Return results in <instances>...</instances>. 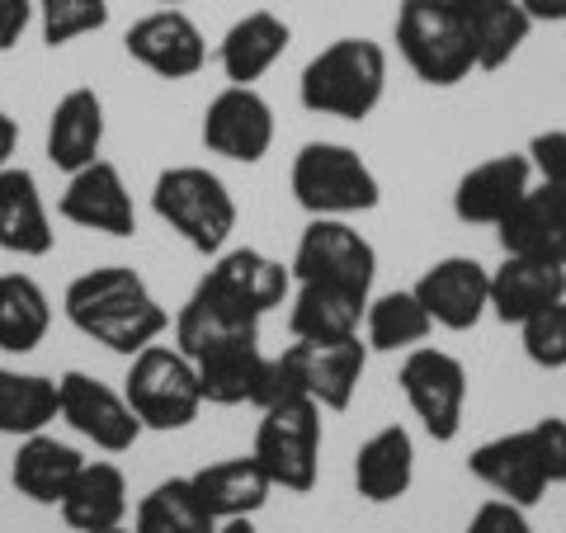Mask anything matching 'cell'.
<instances>
[{"mask_svg": "<svg viewBox=\"0 0 566 533\" xmlns=\"http://www.w3.org/2000/svg\"><path fill=\"white\" fill-rule=\"evenodd\" d=\"M62 312L85 341L104 345L109 354H123V359H133V354L156 345L170 331V312L133 264H99V270L71 279Z\"/></svg>", "mask_w": 566, "mask_h": 533, "instance_id": "cell-1", "label": "cell"}, {"mask_svg": "<svg viewBox=\"0 0 566 533\" xmlns=\"http://www.w3.org/2000/svg\"><path fill=\"white\" fill-rule=\"evenodd\" d=\"M387 95V52L374 39H335L303 66L297 104L316 118L364 123Z\"/></svg>", "mask_w": 566, "mask_h": 533, "instance_id": "cell-2", "label": "cell"}, {"mask_svg": "<svg viewBox=\"0 0 566 533\" xmlns=\"http://www.w3.org/2000/svg\"><path fill=\"white\" fill-rule=\"evenodd\" d=\"M151 212L180 237L193 255H222L237 232V199L222 175L208 166H170L151 185Z\"/></svg>", "mask_w": 566, "mask_h": 533, "instance_id": "cell-3", "label": "cell"}, {"mask_svg": "<svg viewBox=\"0 0 566 533\" xmlns=\"http://www.w3.org/2000/svg\"><path fill=\"white\" fill-rule=\"evenodd\" d=\"M289 189L307 218H359L382 203L374 166L345 142H303L289 170Z\"/></svg>", "mask_w": 566, "mask_h": 533, "instance_id": "cell-4", "label": "cell"}, {"mask_svg": "<svg viewBox=\"0 0 566 533\" xmlns=\"http://www.w3.org/2000/svg\"><path fill=\"white\" fill-rule=\"evenodd\" d=\"M392 43L401 62L411 66V76L430 91H453L476 71L453 0H401L392 20Z\"/></svg>", "mask_w": 566, "mask_h": 533, "instance_id": "cell-5", "label": "cell"}, {"mask_svg": "<svg viewBox=\"0 0 566 533\" xmlns=\"http://www.w3.org/2000/svg\"><path fill=\"white\" fill-rule=\"evenodd\" d=\"M322 416L326 411L312 397H283L260 411L251 453L274 482V491L289 495L316 491V482H322V443H326Z\"/></svg>", "mask_w": 566, "mask_h": 533, "instance_id": "cell-6", "label": "cell"}, {"mask_svg": "<svg viewBox=\"0 0 566 533\" xmlns=\"http://www.w3.org/2000/svg\"><path fill=\"white\" fill-rule=\"evenodd\" d=\"M123 397H128V406L137 411L142 430H156V435L189 430L203 411L199 368H193L189 354H180L175 345H161V341L133 354L128 378H123Z\"/></svg>", "mask_w": 566, "mask_h": 533, "instance_id": "cell-7", "label": "cell"}, {"mask_svg": "<svg viewBox=\"0 0 566 533\" xmlns=\"http://www.w3.org/2000/svg\"><path fill=\"white\" fill-rule=\"evenodd\" d=\"M401 397L411 406V416L420 420V430L434 443H453L463 435V416H468V368L458 354L434 349V345H416L401 359Z\"/></svg>", "mask_w": 566, "mask_h": 533, "instance_id": "cell-8", "label": "cell"}, {"mask_svg": "<svg viewBox=\"0 0 566 533\" xmlns=\"http://www.w3.org/2000/svg\"><path fill=\"white\" fill-rule=\"evenodd\" d=\"M293 283H331L374 297L378 251L349 218H312L297 237V251L289 260Z\"/></svg>", "mask_w": 566, "mask_h": 533, "instance_id": "cell-9", "label": "cell"}, {"mask_svg": "<svg viewBox=\"0 0 566 533\" xmlns=\"http://www.w3.org/2000/svg\"><path fill=\"white\" fill-rule=\"evenodd\" d=\"M57 420H66L85 443H95L99 453H128L133 443L147 435L137 411L118 387L91 378L85 368H66L57 378Z\"/></svg>", "mask_w": 566, "mask_h": 533, "instance_id": "cell-10", "label": "cell"}, {"mask_svg": "<svg viewBox=\"0 0 566 533\" xmlns=\"http://www.w3.org/2000/svg\"><path fill=\"white\" fill-rule=\"evenodd\" d=\"M199 283L232 312H241L245 322H264L274 307H289L293 297V270L255 245H232V251L212 255Z\"/></svg>", "mask_w": 566, "mask_h": 533, "instance_id": "cell-11", "label": "cell"}, {"mask_svg": "<svg viewBox=\"0 0 566 533\" xmlns=\"http://www.w3.org/2000/svg\"><path fill=\"white\" fill-rule=\"evenodd\" d=\"M203 147L232 166H260L274 147V109L255 85H222L203 109Z\"/></svg>", "mask_w": 566, "mask_h": 533, "instance_id": "cell-12", "label": "cell"}, {"mask_svg": "<svg viewBox=\"0 0 566 533\" xmlns=\"http://www.w3.org/2000/svg\"><path fill=\"white\" fill-rule=\"evenodd\" d=\"M123 52L161 81H193L208 66V39L180 6H161L128 24Z\"/></svg>", "mask_w": 566, "mask_h": 533, "instance_id": "cell-13", "label": "cell"}, {"mask_svg": "<svg viewBox=\"0 0 566 533\" xmlns=\"http://www.w3.org/2000/svg\"><path fill=\"white\" fill-rule=\"evenodd\" d=\"M411 293L420 297V307L430 312V322L439 331H476L482 316H491V270L472 255H444L424 270Z\"/></svg>", "mask_w": 566, "mask_h": 533, "instance_id": "cell-14", "label": "cell"}, {"mask_svg": "<svg viewBox=\"0 0 566 533\" xmlns=\"http://www.w3.org/2000/svg\"><path fill=\"white\" fill-rule=\"evenodd\" d=\"M57 212H62V222L85 227V232H99V237H114V241L137 237L133 194H128V185H123V170L114 161H104V156L95 166L66 175Z\"/></svg>", "mask_w": 566, "mask_h": 533, "instance_id": "cell-15", "label": "cell"}, {"mask_svg": "<svg viewBox=\"0 0 566 533\" xmlns=\"http://www.w3.org/2000/svg\"><path fill=\"white\" fill-rule=\"evenodd\" d=\"M468 472L482 482L491 495L520 505V510H534L543 505L547 495V472L538 463V449H534V435L528 430H510V435H495L486 443H476L468 453Z\"/></svg>", "mask_w": 566, "mask_h": 533, "instance_id": "cell-16", "label": "cell"}, {"mask_svg": "<svg viewBox=\"0 0 566 533\" xmlns=\"http://www.w3.org/2000/svg\"><path fill=\"white\" fill-rule=\"evenodd\" d=\"M528 189H534V166L524 151L486 156L453 185V218L468 227H501V218Z\"/></svg>", "mask_w": 566, "mask_h": 533, "instance_id": "cell-17", "label": "cell"}, {"mask_svg": "<svg viewBox=\"0 0 566 533\" xmlns=\"http://www.w3.org/2000/svg\"><path fill=\"white\" fill-rule=\"evenodd\" d=\"M505 255H528V260H547L566 270V189L553 185H534L501 218L495 227Z\"/></svg>", "mask_w": 566, "mask_h": 533, "instance_id": "cell-18", "label": "cell"}, {"mask_svg": "<svg viewBox=\"0 0 566 533\" xmlns=\"http://www.w3.org/2000/svg\"><path fill=\"white\" fill-rule=\"evenodd\" d=\"M52 245H57V232H52L39 175L29 166H6L0 170V251L20 260H43L52 255Z\"/></svg>", "mask_w": 566, "mask_h": 533, "instance_id": "cell-19", "label": "cell"}, {"mask_svg": "<svg viewBox=\"0 0 566 533\" xmlns=\"http://www.w3.org/2000/svg\"><path fill=\"white\" fill-rule=\"evenodd\" d=\"M566 297V270L547 260L505 255L491 270V316L501 326H524Z\"/></svg>", "mask_w": 566, "mask_h": 533, "instance_id": "cell-20", "label": "cell"}, {"mask_svg": "<svg viewBox=\"0 0 566 533\" xmlns=\"http://www.w3.org/2000/svg\"><path fill=\"white\" fill-rule=\"evenodd\" d=\"M43 151L62 175H76V170L99 161V151H104V100L91 91V85H76V91H66L57 104H52Z\"/></svg>", "mask_w": 566, "mask_h": 533, "instance_id": "cell-21", "label": "cell"}, {"mask_svg": "<svg viewBox=\"0 0 566 533\" xmlns=\"http://www.w3.org/2000/svg\"><path fill=\"white\" fill-rule=\"evenodd\" d=\"M85 458L76 443H66L57 435H29L20 439V449L10 458V487L24 495L29 505H43V510H57L66 501L71 482L81 477Z\"/></svg>", "mask_w": 566, "mask_h": 533, "instance_id": "cell-22", "label": "cell"}, {"mask_svg": "<svg viewBox=\"0 0 566 533\" xmlns=\"http://www.w3.org/2000/svg\"><path fill=\"white\" fill-rule=\"evenodd\" d=\"M289 43H293V29H289L283 14H274V10L241 14V20L227 29L222 43H218V66H222L227 85H255V81H264L283 62Z\"/></svg>", "mask_w": 566, "mask_h": 533, "instance_id": "cell-23", "label": "cell"}, {"mask_svg": "<svg viewBox=\"0 0 566 533\" xmlns=\"http://www.w3.org/2000/svg\"><path fill=\"white\" fill-rule=\"evenodd\" d=\"M416 482V439L406 425H382L354 453V491L368 505H397Z\"/></svg>", "mask_w": 566, "mask_h": 533, "instance_id": "cell-24", "label": "cell"}, {"mask_svg": "<svg viewBox=\"0 0 566 533\" xmlns=\"http://www.w3.org/2000/svg\"><path fill=\"white\" fill-rule=\"evenodd\" d=\"M463 33L472 43V62L476 71H501L520 58V48L534 33V20L520 0H453Z\"/></svg>", "mask_w": 566, "mask_h": 533, "instance_id": "cell-25", "label": "cell"}, {"mask_svg": "<svg viewBox=\"0 0 566 533\" xmlns=\"http://www.w3.org/2000/svg\"><path fill=\"white\" fill-rule=\"evenodd\" d=\"M368 297L331 283H293L289 297V335L293 341H349L364 335Z\"/></svg>", "mask_w": 566, "mask_h": 533, "instance_id": "cell-26", "label": "cell"}, {"mask_svg": "<svg viewBox=\"0 0 566 533\" xmlns=\"http://www.w3.org/2000/svg\"><path fill=\"white\" fill-rule=\"evenodd\" d=\"M66 529L76 533H109L128 520V477L109 458H85L81 477L71 482L66 501L57 505Z\"/></svg>", "mask_w": 566, "mask_h": 533, "instance_id": "cell-27", "label": "cell"}, {"mask_svg": "<svg viewBox=\"0 0 566 533\" xmlns=\"http://www.w3.org/2000/svg\"><path fill=\"white\" fill-rule=\"evenodd\" d=\"M189 482L218 520H255V514L264 510V501H270V491H274V482L255 463V453L218 458V463L189 472Z\"/></svg>", "mask_w": 566, "mask_h": 533, "instance_id": "cell-28", "label": "cell"}, {"mask_svg": "<svg viewBox=\"0 0 566 533\" xmlns=\"http://www.w3.org/2000/svg\"><path fill=\"white\" fill-rule=\"evenodd\" d=\"M264 359H270V354L260 349V335L227 341L218 349H208L203 359H193L199 387H203V406H255Z\"/></svg>", "mask_w": 566, "mask_h": 533, "instance_id": "cell-29", "label": "cell"}, {"mask_svg": "<svg viewBox=\"0 0 566 533\" xmlns=\"http://www.w3.org/2000/svg\"><path fill=\"white\" fill-rule=\"evenodd\" d=\"M52 331V302L33 274H0V354H33Z\"/></svg>", "mask_w": 566, "mask_h": 533, "instance_id": "cell-30", "label": "cell"}, {"mask_svg": "<svg viewBox=\"0 0 566 533\" xmlns=\"http://www.w3.org/2000/svg\"><path fill=\"white\" fill-rule=\"evenodd\" d=\"M57 420V378L0 364V435L29 439Z\"/></svg>", "mask_w": 566, "mask_h": 533, "instance_id": "cell-31", "label": "cell"}, {"mask_svg": "<svg viewBox=\"0 0 566 533\" xmlns=\"http://www.w3.org/2000/svg\"><path fill=\"white\" fill-rule=\"evenodd\" d=\"M218 514L203 505V495L193 491L189 477H166L156 482L133 510L137 533H218Z\"/></svg>", "mask_w": 566, "mask_h": 533, "instance_id": "cell-32", "label": "cell"}, {"mask_svg": "<svg viewBox=\"0 0 566 533\" xmlns=\"http://www.w3.org/2000/svg\"><path fill=\"white\" fill-rule=\"evenodd\" d=\"M434 335L430 312L420 307V297L411 289H392V293H378L368 297V312H364V341L374 354H406L424 345Z\"/></svg>", "mask_w": 566, "mask_h": 533, "instance_id": "cell-33", "label": "cell"}, {"mask_svg": "<svg viewBox=\"0 0 566 533\" xmlns=\"http://www.w3.org/2000/svg\"><path fill=\"white\" fill-rule=\"evenodd\" d=\"M109 24V0H39V39L43 48H66L91 39Z\"/></svg>", "mask_w": 566, "mask_h": 533, "instance_id": "cell-34", "label": "cell"}, {"mask_svg": "<svg viewBox=\"0 0 566 533\" xmlns=\"http://www.w3.org/2000/svg\"><path fill=\"white\" fill-rule=\"evenodd\" d=\"M520 341H524V359L534 368L547 373H562L566 368V297L553 302L547 312H538L534 322L520 326Z\"/></svg>", "mask_w": 566, "mask_h": 533, "instance_id": "cell-35", "label": "cell"}, {"mask_svg": "<svg viewBox=\"0 0 566 533\" xmlns=\"http://www.w3.org/2000/svg\"><path fill=\"white\" fill-rule=\"evenodd\" d=\"M528 166H534V175L543 185L553 189H566V128H547V133H534L528 137Z\"/></svg>", "mask_w": 566, "mask_h": 533, "instance_id": "cell-36", "label": "cell"}, {"mask_svg": "<svg viewBox=\"0 0 566 533\" xmlns=\"http://www.w3.org/2000/svg\"><path fill=\"white\" fill-rule=\"evenodd\" d=\"M528 435H534V449H538V463L547 472V482L566 487V420L543 416V420L528 425Z\"/></svg>", "mask_w": 566, "mask_h": 533, "instance_id": "cell-37", "label": "cell"}, {"mask_svg": "<svg viewBox=\"0 0 566 533\" xmlns=\"http://www.w3.org/2000/svg\"><path fill=\"white\" fill-rule=\"evenodd\" d=\"M463 533H534V524H528V510L501 501V495H491V501L476 505V514L468 520Z\"/></svg>", "mask_w": 566, "mask_h": 533, "instance_id": "cell-38", "label": "cell"}, {"mask_svg": "<svg viewBox=\"0 0 566 533\" xmlns=\"http://www.w3.org/2000/svg\"><path fill=\"white\" fill-rule=\"evenodd\" d=\"M39 24V0H0V52H14Z\"/></svg>", "mask_w": 566, "mask_h": 533, "instance_id": "cell-39", "label": "cell"}, {"mask_svg": "<svg viewBox=\"0 0 566 533\" xmlns=\"http://www.w3.org/2000/svg\"><path fill=\"white\" fill-rule=\"evenodd\" d=\"M534 24H566V0H520Z\"/></svg>", "mask_w": 566, "mask_h": 533, "instance_id": "cell-40", "label": "cell"}, {"mask_svg": "<svg viewBox=\"0 0 566 533\" xmlns=\"http://www.w3.org/2000/svg\"><path fill=\"white\" fill-rule=\"evenodd\" d=\"M14 151H20V123L10 118V109H0V170L14 166Z\"/></svg>", "mask_w": 566, "mask_h": 533, "instance_id": "cell-41", "label": "cell"}, {"mask_svg": "<svg viewBox=\"0 0 566 533\" xmlns=\"http://www.w3.org/2000/svg\"><path fill=\"white\" fill-rule=\"evenodd\" d=\"M218 533H255V524L251 520H222Z\"/></svg>", "mask_w": 566, "mask_h": 533, "instance_id": "cell-42", "label": "cell"}, {"mask_svg": "<svg viewBox=\"0 0 566 533\" xmlns=\"http://www.w3.org/2000/svg\"><path fill=\"white\" fill-rule=\"evenodd\" d=\"M109 533H137V529H128V524H118V529H109Z\"/></svg>", "mask_w": 566, "mask_h": 533, "instance_id": "cell-43", "label": "cell"}, {"mask_svg": "<svg viewBox=\"0 0 566 533\" xmlns=\"http://www.w3.org/2000/svg\"><path fill=\"white\" fill-rule=\"evenodd\" d=\"M156 6H185V0H156Z\"/></svg>", "mask_w": 566, "mask_h": 533, "instance_id": "cell-44", "label": "cell"}]
</instances>
